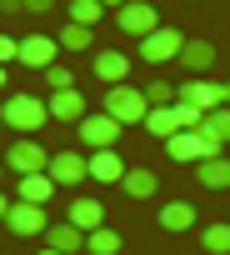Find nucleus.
<instances>
[{"label": "nucleus", "mask_w": 230, "mask_h": 255, "mask_svg": "<svg viewBox=\"0 0 230 255\" xmlns=\"http://www.w3.org/2000/svg\"><path fill=\"white\" fill-rule=\"evenodd\" d=\"M195 135L205 140V155H220V145H230V105L205 110V120H200V130H195Z\"/></svg>", "instance_id": "nucleus-10"}, {"label": "nucleus", "mask_w": 230, "mask_h": 255, "mask_svg": "<svg viewBox=\"0 0 230 255\" xmlns=\"http://www.w3.org/2000/svg\"><path fill=\"white\" fill-rule=\"evenodd\" d=\"M25 10H30V15H50V10H55V0H25Z\"/></svg>", "instance_id": "nucleus-32"}, {"label": "nucleus", "mask_w": 230, "mask_h": 255, "mask_svg": "<svg viewBox=\"0 0 230 255\" xmlns=\"http://www.w3.org/2000/svg\"><path fill=\"white\" fill-rule=\"evenodd\" d=\"M100 15H105V5H100V0H70V20H75V25L95 30V25H100Z\"/></svg>", "instance_id": "nucleus-27"}, {"label": "nucleus", "mask_w": 230, "mask_h": 255, "mask_svg": "<svg viewBox=\"0 0 230 255\" xmlns=\"http://www.w3.org/2000/svg\"><path fill=\"white\" fill-rule=\"evenodd\" d=\"M115 25H120L125 35H135V40H145L150 30H160V10L150 5V0H125V5L115 10Z\"/></svg>", "instance_id": "nucleus-5"}, {"label": "nucleus", "mask_w": 230, "mask_h": 255, "mask_svg": "<svg viewBox=\"0 0 230 255\" xmlns=\"http://www.w3.org/2000/svg\"><path fill=\"white\" fill-rule=\"evenodd\" d=\"M75 130H80V145H85V150H115V140H120L125 125L115 120V115H105V110H100V115H85Z\"/></svg>", "instance_id": "nucleus-3"}, {"label": "nucleus", "mask_w": 230, "mask_h": 255, "mask_svg": "<svg viewBox=\"0 0 230 255\" xmlns=\"http://www.w3.org/2000/svg\"><path fill=\"white\" fill-rule=\"evenodd\" d=\"M5 215H10V195H5V190H0V220H5Z\"/></svg>", "instance_id": "nucleus-34"}, {"label": "nucleus", "mask_w": 230, "mask_h": 255, "mask_svg": "<svg viewBox=\"0 0 230 255\" xmlns=\"http://www.w3.org/2000/svg\"><path fill=\"white\" fill-rule=\"evenodd\" d=\"M120 190H125L130 200H150V195L160 190V175H155L150 165H135V170H125V180H120Z\"/></svg>", "instance_id": "nucleus-20"}, {"label": "nucleus", "mask_w": 230, "mask_h": 255, "mask_svg": "<svg viewBox=\"0 0 230 255\" xmlns=\"http://www.w3.org/2000/svg\"><path fill=\"white\" fill-rule=\"evenodd\" d=\"M145 100H150V105H175V85H170V80H150V85H145Z\"/></svg>", "instance_id": "nucleus-30"}, {"label": "nucleus", "mask_w": 230, "mask_h": 255, "mask_svg": "<svg viewBox=\"0 0 230 255\" xmlns=\"http://www.w3.org/2000/svg\"><path fill=\"white\" fill-rule=\"evenodd\" d=\"M175 130H180V125H175V110H170V105H150V115H145V135L170 140Z\"/></svg>", "instance_id": "nucleus-23"}, {"label": "nucleus", "mask_w": 230, "mask_h": 255, "mask_svg": "<svg viewBox=\"0 0 230 255\" xmlns=\"http://www.w3.org/2000/svg\"><path fill=\"white\" fill-rule=\"evenodd\" d=\"M0 90H5V65H0Z\"/></svg>", "instance_id": "nucleus-36"}, {"label": "nucleus", "mask_w": 230, "mask_h": 255, "mask_svg": "<svg viewBox=\"0 0 230 255\" xmlns=\"http://www.w3.org/2000/svg\"><path fill=\"white\" fill-rule=\"evenodd\" d=\"M100 5H105V10H120V5H125V0H100Z\"/></svg>", "instance_id": "nucleus-35"}, {"label": "nucleus", "mask_w": 230, "mask_h": 255, "mask_svg": "<svg viewBox=\"0 0 230 255\" xmlns=\"http://www.w3.org/2000/svg\"><path fill=\"white\" fill-rule=\"evenodd\" d=\"M40 255H60V250H50V245H45V250H40Z\"/></svg>", "instance_id": "nucleus-38"}, {"label": "nucleus", "mask_w": 230, "mask_h": 255, "mask_svg": "<svg viewBox=\"0 0 230 255\" xmlns=\"http://www.w3.org/2000/svg\"><path fill=\"white\" fill-rule=\"evenodd\" d=\"M5 225H10V235H15V240H35V235H45L50 215H45V205H30V200H10V215H5Z\"/></svg>", "instance_id": "nucleus-6"}, {"label": "nucleus", "mask_w": 230, "mask_h": 255, "mask_svg": "<svg viewBox=\"0 0 230 255\" xmlns=\"http://www.w3.org/2000/svg\"><path fill=\"white\" fill-rule=\"evenodd\" d=\"M175 95L190 100V105H200V110H220V105H225V80L215 85V80H200V75H195V80H185Z\"/></svg>", "instance_id": "nucleus-12"}, {"label": "nucleus", "mask_w": 230, "mask_h": 255, "mask_svg": "<svg viewBox=\"0 0 230 255\" xmlns=\"http://www.w3.org/2000/svg\"><path fill=\"white\" fill-rule=\"evenodd\" d=\"M95 80L110 90V85H125L130 80V55L125 50H100L95 55Z\"/></svg>", "instance_id": "nucleus-13"}, {"label": "nucleus", "mask_w": 230, "mask_h": 255, "mask_svg": "<svg viewBox=\"0 0 230 255\" xmlns=\"http://www.w3.org/2000/svg\"><path fill=\"white\" fill-rule=\"evenodd\" d=\"M225 105H230V80H225Z\"/></svg>", "instance_id": "nucleus-37"}, {"label": "nucleus", "mask_w": 230, "mask_h": 255, "mask_svg": "<svg viewBox=\"0 0 230 255\" xmlns=\"http://www.w3.org/2000/svg\"><path fill=\"white\" fill-rule=\"evenodd\" d=\"M45 175H50L55 185H80V180H90V155H80V150H55L50 165H45Z\"/></svg>", "instance_id": "nucleus-8"}, {"label": "nucleus", "mask_w": 230, "mask_h": 255, "mask_svg": "<svg viewBox=\"0 0 230 255\" xmlns=\"http://www.w3.org/2000/svg\"><path fill=\"white\" fill-rule=\"evenodd\" d=\"M65 220H70V225H80V230L90 235V230H100V225H105V205H100V200H90V195H80V200H70Z\"/></svg>", "instance_id": "nucleus-17"}, {"label": "nucleus", "mask_w": 230, "mask_h": 255, "mask_svg": "<svg viewBox=\"0 0 230 255\" xmlns=\"http://www.w3.org/2000/svg\"><path fill=\"white\" fill-rule=\"evenodd\" d=\"M15 185H20V195H15V200H30V205H45V200H50V195L60 190V185H55L50 175H20Z\"/></svg>", "instance_id": "nucleus-22"}, {"label": "nucleus", "mask_w": 230, "mask_h": 255, "mask_svg": "<svg viewBox=\"0 0 230 255\" xmlns=\"http://www.w3.org/2000/svg\"><path fill=\"white\" fill-rule=\"evenodd\" d=\"M0 180H5V160H0Z\"/></svg>", "instance_id": "nucleus-39"}, {"label": "nucleus", "mask_w": 230, "mask_h": 255, "mask_svg": "<svg viewBox=\"0 0 230 255\" xmlns=\"http://www.w3.org/2000/svg\"><path fill=\"white\" fill-rule=\"evenodd\" d=\"M45 165H50V150L40 145V140H15L10 150H5V170L20 180V175H45Z\"/></svg>", "instance_id": "nucleus-4"}, {"label": "nucleus", "mask_w": 230, "mask_h": 255, "mask_svg": "<svg viewBox=\"0 0 230 255\" xmlns=\"http://www.w3.org/2000/svg\"><path fill=\"white\" fill-rule=\"evenodd\" d=\"M90 180H100V185H120V180H125V160L115 155V150H90Z\"/></svg>", "instance_id": "nucleus-16"}, {"label": "nucleus", "mask_w": 230, "mask_h": 255, "mask_svg": "<svg viewBox=\"0 0 230 255\" xmlns=\"http://www.w3.org/2000/svg\"><path fill=\"white\" fill-rule=\"evenodd\" d=\"M55 40H60V50H90V45H95V30H85V25H75V20H65Z\"/></svg>", "instance_id": "nucleus-25"}, {"label": "nucleus", "mask_w": 230, "mask_h": 255, "mask_svg": "<svg viewBox=\"0 0 230 255\" xmlns=\"http://www.w3.org/2000/svg\"><path fill=\"white\" fill-rule=\"evenodd\" d=\"M195 215H200V210H195L190 200H165V205H160V225H165L170 235L190 230V225H195Z\"/></svg>", "instance_id": "nucleus-21"}, {"label": "nucleus", "mask_w": 230, "mask_h": 255, "mask_svg": "<svg viewBox=\"0 0 230 255\" xmlns=\"http://www.w3.org/2000/svg\"><path fill=\"white\" fill-rule=\"evenodd\" d=\"M200 245H205L210 255H230V225H225V220L205 225V230H200Z\"/></svg>", "instance_id": "nucleus-26"}, {"label": "nucleus", "mask_w": 230, "mask_h": 255, "mask_svg": "<svg viewBox=\"0 0 230 255\" xmlns=\"http://www.w3.org/2000/svg\"><path fill=\"white\" fill-rule=\"evenodd\" d=\"M165 155H170L175 165H200V160H205V140H200L195 130H175V135L165 140Z\"/></svg>", "instance_id": "nucleus-14"}, {"label": "nucleus", "mask_w": 230, "mask_h": 255, "mask_svg": "<svg viewBox=\"0 0 230 255\" xmlns=\"http://www.w3.org/2000/svg\"><path fill=\"white\" fill-rule=\"evenodd\" d=\"M170 110H175V125H180V130H200V120H205V110H200V105H190V100H180V95H175V105H170Z\"/></svg>", "instance_id": "nucleus-28"}, {"label": "nucleus", "mask_w": 230, "mask_h": 255, "mask_svg": "<svg viewBox=\"0 0 230 255\" xmlns=\"http://www.w3.org/2000/svg\"><path fill=\"white\" fill-rule=\"evenodd\" d=\"M100 110L115 115L120 125H145L150 100H145V90H135V85H110V90L100 95Z\"/></svg>", "instance_id": "nucleus-2"}, {"label": "nucleus", "mask_w": 230, "mask_h": 255, "mask_svg": "<svg viewBox=\"0 0 230 255\" xmlns=\"http://www.w3.org/2000/svg\"><path fill=\"white\" fill-rule=\"evenodd\" d=\"M60 55V40L55 35H20V65L25 70H50Z\"/></svg>", "instance_id": "nucleus-9"}, {"label": "nucleus", "mask_w": 230, "mask_h": 255, "mask_svg": "<svg viewBox=\"0 0 230 255\" xmlns=\"http://www.w3.org/2000/svg\"><path fill=\"white\" fill-rule=\"evenodd\" d=\"M0 10H5V15H15V10H25V0H0Z\"/></svg>", "instance_id": "nucleus-33"}, {"label": "nucleus", "mask_w": 230, "mask_h": 255, "mask_svg": "<svg viewBox=\"0 0 230 255\" xmlns=\"http://www.w3.org/2000/svg\"><path fill=\"white\" fill-rule=\"evenodd\" d=\"M0 65H20V40L15 35H0Z\"/></svg>", "instance_id": "nucleus-31"}, {"label": "nucleus", "mask_w": 230, "mask_h": 255, "mask_svg": "<svg viewBox=\"0 0 230 255\" xmlns=\"http://www.w3.org/2000/svg\"><path fill=\"white\" fill-rule=\"evenodd\" d=\"M120 230H110V225H100V230H90L85 235V255H120Z\"/></svg>", "instance_id": "nucleus-24"}, {"label": "nucleus", "mask_w": 230, "mask_h": 255, "mask_svg": "<svg viewBox=\"0 0 230 255\" xmlns=\"http://www.w3.org/2000/svg\"><path fill=\"white\" fill-rule=\"evenodd\" d=\"M45 120H50V105L40 95H5V105H0V125L20 135H35Z\"/></svg>", "instance_id": "nucleus-1"}, {"label": "nucleus", "mask_w": 230, "mask_h": 255, "mask_svg": "<svg viewBox=\"0 0 230 255\" xmlns=\"http://www.w3.org/2000/svg\"><path fill=\"white\" fill-rule=\"evenodd\" d=\"M50 120H60V125H80L85 115H90V105H85V95L80 90H50Z\"/></svg>", "instance_id": "nucleus-11"}, {"label": "nucleus", "mask_w": 230, "mask_h": 255, "mask_svg": "<svg viewBox=\"0 0 230 255\" xmlns=\"http://www.w3.org/2000/svg\"><path fill=\"white\" fill-rule=\"evenodd\" d=\"M185 5H190V0H185Z\"/></svg>", "instance_id": "nucleus-40"}, {"label": "nucleus", "mask_w": 230, "mask_h": 255, "mask_svg": "<svg viewBox=\"0 0 230 255\" xmlns=\"http://www.w3.org/2000/svg\"><path fill=\"white\" fill-rule=\"evenodd\" d=\"M40 75H45V85H50V90H75V70H70V65H60V60H55L50 70H40Z\"/></svg>", "instance_id": "nucleus-29"}, {"label": "nucleus", "mask_w": 230, "mask_h": 255, "mask_svg": "<svg viewBox=\"0 0 230 255\" xmlns=\"http://www.w3.org/2000/svg\"><path fill=\"white\" fill-rule=\"evenodd\" d=\"M180 45H185V35H180V30H170V25H160V30H150V35L140 40V60H145V65L180 60Z\"/></svg>", "instance_id": "nucleus-7"}, {"label": "nucleus", "mask_w": 230, "mask_h": 255, "mask_svg": "<svg viewBox=\"0 0 230 255\" xmlns=\"http://www.w3.org/2000/svg\"><path fill=\"white\" fill-rule=\"evenodd\" d=\"M45 245L60 250V255H80V250H85V230L70 225V220H50V225H45Z\"/></svg>", "instance_id": "nucleus-15"}, {"label": "nucleus", "mask_w": 230, "mask_h": 255, "mask_svg": "<svg viewBox=\"0 0 230 255\" xmlns=\"http://www.w3.org/2000/svg\"><path fill=\"white\" fill-rule=\"evenodd\" d=\"M195 180L205 190H230V155H205L195 165Z\"/></svg>", "instance_id": "nucleus-18"}, {"label": "nucleus", "mask_w": 230, "mask_h": 255, "mask_svg": "<svg viewBox=\"0 0 230 255\" xmlns=\"http://www.w3.org/2000/svg\"><path fill=\"white\" fill-rule=\"evenodd\" d=\"M180 65H185V70H195V75H205V70L215 65V45H210V40H200V35H190V40L180 45Z\"/></svg>", "instance_id": "nucleus-19"}]
</instances>
